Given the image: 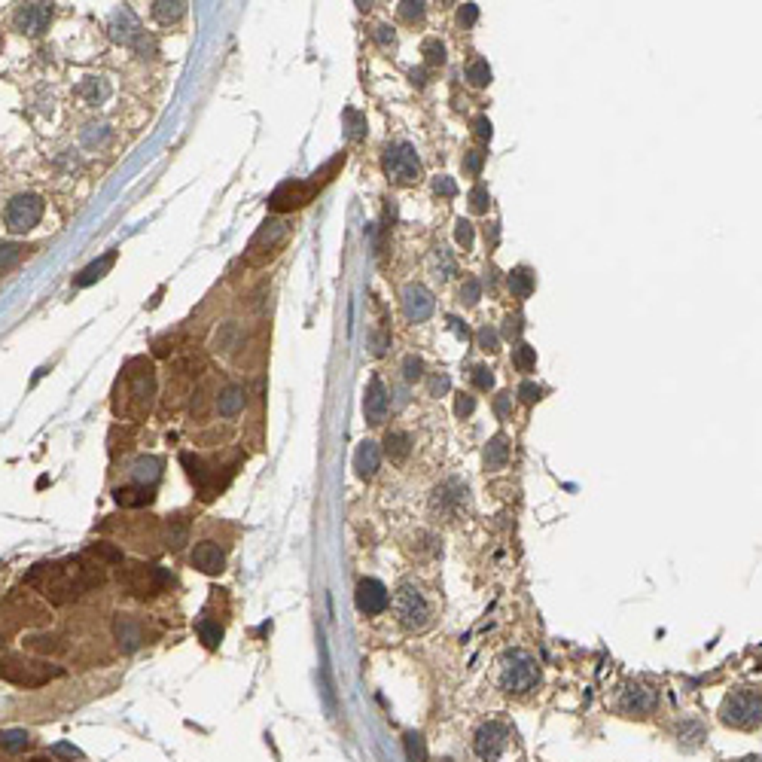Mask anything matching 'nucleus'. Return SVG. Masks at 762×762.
<instances>
[{"instance_id":"473e14b6","label":"nucleus","mask_w":762,"mask_h":762,"mask_svg":"<svg viewBox=\"0 0 762 762\" xmlns=\"http://www.w3.org/2000/svg\"><path fill=\"white\" fill-rule=\"evenodd\" d=\"M196 631H199V638L204 641V646H208V650L220 646V641H223V628H220L217 622H211V619H201V622L196 625Z\"/></svg>"},{"instance_id":"20e7f679","label":"nucleus","mask_w":762,"mask_h":762,"mask_svg":"<svg viewBox=\"0 0 762 762\" xmlns=\"http://www.w3.org/2000/svg\"><path fill=\"white\" fill-rule=\"evenodd\" d=\"M393 616L406 631H424L433 622V610H430L427 598L421 595L418 586L403 583L393 591Z\"/></svg>"},{"instance_id":"7c9ffc66","label":"nucleus","mask_w":762,"mask_h":762,"mask_svg":"<svg viewBox=\"0 0 762 762\" xmlns=\"http://www.w3.org/2000/svg\"><path fill=\"white\" fill-rule=\"evenodd\" d=\"M513 366L518 369V372H531L533 366H537V348H531V345H516V351H513Z\"/></svg>"},{"instance_id":"79ce46f5","label":"nucleus","mask_w":762,"mask_h":762,"mask_svg":"<svg viewBox=\"0 0 762 762\" xmlns=\"http://www.w3.org/2000/svg\"><path fill=\"white\" fill-rule=\"evenodd\" d=\"M488 204H491V196H488V189L479 184V186H473L470 192V211L473 214H485L488 211Z\"/></svg>"},{"instance_id":"052dcab7","label":"nucleus","mask_w":762,"mask_h":762,"mask_svg":"<svg viewBox=\"0 0 762 762\" xmlns=\"http://www.w3.org/2000/svg\"><path fill=\"white\" fill-rule=\"evenodd\" d=\"M448 388H451V381H448V375H436V379H433V381H430V393H433V396H436V393H446Z\"/></svg>"},{"instance_id":"c85d7f7f","label":"nucleus","mask_w":762,"mask_h":762,"mask_svg":"<svg viewBox=\"0 0 762 762\" xmlns=\"http://www.w3.org/2000/svg\"><path fill=\"white\" fill-rule=\"evenodd\" d=\"M79 95H83L89 104H101V101H104L107 95H110V83L107 79H86L83 86H79Z\"/></svg>"},{"instance_id":"680f3d73","label":"nucleus","mask_w":762,"mask_h":762,"mask_svg":"<svg viewBox=\"0 0 762 762\" xmlns=\"http://www.w3.org/2000/svg\"><path fill=\"white\" fill-rule=\"evenodd\" d=\"M448 324H451V329H454V333H458V339H461V342H467V339H470V329L463 326V321H461V317H448Z\"/></svg>"},{"instance_id":"412c9836","label":"nucleus","mask_w":762,"mask_h":762,"mask_svg":"<svg viewBox=\"0 0 762 762\" xmlns=\"http://www.w3.org/2000/svg\"><path fill=\"white\" fill-rule=\"evenodd\" d=\"M116 263V250H110V254H104L101 259H95L92 266H86L83 271H79L76 275V287H89V284H95V281H101L110 271V266Z\"/></svg>"},{"instance_id":"37998d69","label":"nucleus","mask_w":762,"mask_h":762,"mask_svg":"<svg viewBox=\"0 0 762 762\" xmlns=\"http://www.w3.org/2000/svg\"><path fill=\"white\" fill-rule=\"evenodd\" d=\"M0 747L4 750H25L28 747V732H4L0 735Z\"/></svg>"},{"instance_id":"69168bd1","label":"nucleus","mask_w":762,"mask_h":762,"mask_svg":"<svg viewBox=\"0 0 762 762\" xmlns=\"http://www.w3.org/2000/svg\"><path fill=\"white\" fill-rule=\"evenodd\" d=\"M31 762H49V759H43V756H37V759H31Z\"/></svg>"},{"instance_id":"dca6fc26","label":"nucleus","mask_w":762,"mask_h":762,"mask_svg":"<svg viewBox=\"0 0 762 762\" xmlns=\"http://www.w3.org/2000/svg\"><path fill=\"white\" fill-rule=\"evenodd\" d=\"M314 184H284L275 189V196L269 199V208L275 211H290V208H302L311 199Z\"/></svg>"},{"instance_id":"3c124183","label":"nucleus","mask_w":762,"mask_h":762,"mask_svg":"<svg viewBox=\"0 0 762 762\" xmlns=\"http://www.w3.org/2000/svg\"><path fill=\"white\" fill-rule=\"evenodd\" d=\"M497 342H500V336L494 333L491 326H482V329H479V348L485 351V354H494V351H497Z\"/></svg>"},{"instance_id":"a19ab883","label":"nucleus","mask_w":762,"mask_h":762,"mask_svg":"<svg viewBox=\"0 0 762 762\" xmlns=\"http://www.w3.org/2000/svg\"><path fill=\"white\" fill-rule=\"evenodd\" d=\"M403 375H406V381H421V379H424V360L408 354L403 360Z\"/></svg>"},{"instance_id":"864d4df0","label":"nucleus","mask_w":762,"mask_h":762,"mask_svg":"<svg viewBox=\"0 0 762 762\" xmlns=\"http://www.w3.org/2000/svg\"><path fill=\"white\" fill-rule=\"evenodd\" d=\"M518 396L525 403H537V400H543V388L540 384H533V381H521L518 384Z\"/></svg>"},{"instance_id":"4d7b16f0","label":"nucleus","mask_w":762,"mask_h":762,"mask_svg":"<svg viewBox=\"0 0 762 762\" xmlns=\"http://www.w3.org/2000/svg\"><path fill=\"white\" fill-rule=\"evenodd\" d=\"M476 19H479V6H476V4H463L461 6V25H473Z\"/></svg>"},{"instance_id":"a878e982","label":"nucleus","mask_w":762,"mask_h":762,"mask_svg":"<svg viewBox=\"0 0 762 762\" xmlns=\"http://www.w3.org/2000/svg\"><path fill=\"white\" fill-rule=\"evenodd\" d=\"M153 19L159 21V25H171V21H180L186 13V4H180V0H174V4H165V0H156L153 4Z\"/></svg>"},{"instance_id":"5701e85b","label":"nucleus","mask_w":762,"mask_h":762,"mask_svg":"<svg viewBox=\"0 0 762 762\" xmlns=\"http://www.w3.org/2000/svg\"><path fill=\"white\" fill-rule=\"evenodd\" d=\"M116 503L119 506H129V509H138V506H146L153 500L150 488L146 485H125V488H116Z\"/></svg>"},{"instance_id":"c9c22d12","label":"nucleus","mask_w":762,"mask_h":762,"mask_svg":"<svg viewBox=\"0 0 762 762\" xmlns=\"http://www.w3.org/2000/svg\"><path fill=\"white\" fill-rule=\"evenodd\" d=\"M345 122H348V138L360 141L366 134V116H360L357 110H345Z\"/></svg>"},{"instance_id":"f257e3e1","label":"nucleus","mask_w":762,"mask_h":762,"mask_svg":"<svg viewBox=\"0 0 762 762\" xmlns=\"http://www.w3.org/2000/svg\"><path fill=\"white\" fill-rule=\"evenodd\" d=\"M28 583L37 586L55 604H64V601H74L83 591L101 586L104 576H101L98 564H86L83 558H76L64 564H37L28 573Z\"/></svg>"},{"instance_id":"13d9d810","label":"nucleus","mask_w":762,"mask_h":762,"mask_svg":"<svg viewBox=\"0 0 762 762\" xmlns=\"http://www.w3.org/2000/svg\"><path fill=\"white\" fill-rule=\"evenodd\" d=\"M375 40H379V43H381V46H393V43H396V37H393V31H391L388 25H379V28H375Z\"/></svg>"},{"instance_id":"393cba45","label":"nucleus","mask_w":762,"mask_h":762,"mask_svg":"<svg viewBox=\"0 0 762 762\" xmlns=\"http://www.w3.org/2000/svg\"><path fill=\"white\" fill-rule=\"evenodd\" d=\"M506 284H509V290H513L516 299H531V293H533V275H531V269H525V266L513 269V271H509V278H506Z\"/></svg>"},{"instance_id":"bb28decb","label":"nucleus","mask_w":762,"mask_h":762,"mask_svg":"<svg viewBox=\"0 0 762 762\" xmlns=\"http://www.w3.org/2000/svg\"><path fill=\"white\" fill-rule=\"evenodd\" d=\"M131 473H134V479H138L141 485H153L159 476H162V461L159 458H138L134 461V467H131Z\"/></svg>"},{"instance_id":"0eeeda50","label":"nucleus","mask_w":762,"mask_h":762,"mask_svg":"<svg viewBox=\"0 0 762 762\" xmlns=\"http://www.w3.org/2000/svg\"><path fill=\"white\" fill-rule=\"evenodd\" d=\"M381 165H384V174L400 186L415 184L421 177V162H418V153H415L412 144H391L388 150H384Z\"/></svg>"},{"instance_id":"c03bdc74","label":"nucleus","mask_w":762,"mask_h":762,"mask_svg":"<svg viewBox=\"0 0 762 762\" xmlns=\"http://www.w3.org/2000/svg\"><path fill=\"white\" fill-rule=\"evenodd\" d=\"M479 296H482V284L476 281V278H467L461 284V299L467 302V305H476L479 302Z\"/></svg>"},{"instance_id":"a211bd4d","label":"nucleus","mask_w":762,"mask_h":762,"mask_svg":"<svg viewBox=\"0 0 762 762\" xmlns=\"http://www.w3.org/2000/svg\"><path fill=\"white\" fill-rule=\"evenodd\" d=\"M192 567H199L201 573H208V576H214V573H223V567H226V555H223V549L220 546H214V543H199L196 549H192Z\"/></svg>"},{"instance_id":"0e129e2a","label":"nucleus","mask_w":762,"mask_h":762,"mask_svg":"<svg viewBox=\"0 0 762 762\" xmlns=\"http://www.w3.org/2000/svg\"><path fill=\"white\" fill-rule=\"evenodd\" d=\"M741 762H759V756H747V759H741Z\"/></svg>"},{"instance_id":"6ab92c4d","label":"nucleus","mask_w":762,"mask_h":762,"mask_svg":"<svg viewBox=\"0 0 762 762\" xmlns=\"http://www.w3.org/2000/svg\"><path fill=\"white\" fill-rule=\"evenodd\" d=\"M379 463H381V451H379V446H375V442H360V448H357V454H354V470H357V476L360 479H372L375 476V470H379Z\"/></svg>"},{"instance_id":"e2e57ef3","label":"nucleus","mask_w":762,"mask_h":762,"mask_svg":"<svg viewBox=\"0 0 762 762\" xmlns=\"http://www.w3.org/2000/svg\"><path fill=\"white\" fill-rule=\"evenodd\" d=\"M485 238H488V241H491V244H497V238H500L497 223H491V226H488V229H485Z\"/></svg>"},{"instance_id":"8fccbe9b","label":"nucleus","mask_w":762,"mask_h":762,"mask_svg":"<svg viewBox=\"0 0 762 762\" xmlns=\"http://www.w3.org/2000/svg\"><path fill=\"white\" fill-rule=\"evenodd\" d=\"M436 269H439V275L442 278H451L454 275V259L446 247H436Z\"/></svg>"},{"instance_id":"ea45409f","label":"nucleus","mask_w":762,"mask_h":762,"mask_svg":"<svg viewBox=\"0 0 762 762\" xmlns=\"http://www.w3.org/2000/svg\"><path fill=\"white\" fill-rule=\"evenodd\" d=\"M473 238H476V232H473V223L461 217L458 223H454V241H458L463 250H470V247H473Z\"/></svg>"},{"instance_id":"9b49d317","label":"nucleus","mask_w":762,"mask_h":762,"mask_svg":"<svg viewBox=\"0 0 762 762\" xmlns=\"http://www.w3.org/2000/svg\"><path fill=\"white\" fill-rule=\"evenodd\" d=\"M354 601H357V610L360 613H366V616H379V613L388 610L391 595H388V588H384L381 579L366 576V579H360Z\"/></svg>"},{"instance_id":"603ef678","label":"nucleus","mask_w":762,"mask_h":762,"mask_svg":"<svg viewBox=\"0 0 762 762\" xmlns=\"http://www.w3.org/2000/svg\"><path fill=\"white\" fill-rule=\"evenodd\" d=\"M476 412V396L470 393H458V400H454V415L458 418H467Z\"/></svg>"},{"instance_id":"4c0bfd02","label":"nucleus","mask_w":762,"mask_h":762,"mask_svg":"<svg viewBox=\"0 0 762 762\" xmlns=\"http://www.w3.org/2000/svg\"><path fill=\"white\" fill-rule=\"evenodd\" d=\"M21 250L25 247H19L13 241H6V244H0V271H6V269H13L19 259H21Z\"/></svg>"},{"instance_id":"f3484780","label":"nucleus","mask_w":762,"mask_h":762,"mask_svg":"<svg viewBox=\"0 0 762 762\" xmlns=\"http://www.w3.org/2000/svg\"><path fill=\"white\" fill-rule=\"evenodd\" d=\"M363 412H366V421L369 424L379 427L384 418H388V391H384V384L379 375H372L369 379V388H366V400H363Z\"/></svg>"},{"instance_id":"09e8293b","label":"nucleus","mask_w":762,"mask_h":762,"mask_svg":"<svg viewBox=\"0 0 762 762\" xmlns=\"http://www.w3.org/2000/svg\"><path fill=\"white\" fill-rule=\"evenodd\" d=\"M473 384H476V391H491L494 388V375L488 366H476L473 369Z\"/></svg>"},{"instance_id":"4468645a","label":"nucleus","mask_w":762,"mask_h":762,"mask_svg":"<svg viewBox=\"0 0 762 762\" xmlns=\"http://www.w3.org/2000/svg\"><path fill=\"white\" fill-rule=\"evenodd\" d=\"M433 309H436L433 293H430L424 284H408V287L403 290V311H406V317L412 324L427 321V317L433 314Z\"/></svg>"},{"instance_id":"e433bc0d","label":"nucleus","mask_w":762,"mask_h":762,"mask_svg":"<svg viewBox=\"0 0 762 762\" xmlns=\"http://www.w3.org/2000/svg\"><path fill=\"white\" fill-rule=\"evenodd\" d=\"M421 52H424V59H427V64L430 67H436V64H442L446 61V46H442L439 40H424V46H421Z\"/></svg>"},{"instance_id":"423d86ee","label":"nucleus","mask_w":762,"mask_h":762,"mask_svg":"<svg viewBox=\"0 0 762 762\" xmlns=\"http://www.w3.org/2000/svg\"><path fill=\"white\" fill-rule=\"evenodd\" d=\"M119 579H125V586H129L131 595L138 598H153L159 591H165L168 586L174 583V576L165 571V567L159 564H134L125 571V576L119 573Z\"/></svg>"},{"instance_id":"2f4dec72","label":"nucleus","mask_w":762,"mask_h":762,"mask_svg":"<svg viewBox=\"0 0 762 762\" xmlns=\"http://www.w3.org/2000/svg\"><path fill=\"white\" fill-rule=\"evenodd\" d=\"M186 533H189V528H186V521H184V518H171V521H168V528H165V543H168V549H180V546L186 543Z\"/></svg>"},{"instance_id":"2eb2a0df","label":"nucleus","mask_w":762,"mask_h":762,"mask_svg":"<svg viewBox=\"0 0 762 762\" xmlns=\"http://www.w3.org/2000/svg\"><path fill=\"white\" fill-rule=\"evenodd\" d=\"M110 37L116 43H122V46H144V31L129 9H119V13L110 19Z\"/></svg>"},{"instance_id":"1a4fd4ad","label":"nucleus","mask_w":762,"mask_h":762,"mask_svg":"<svg viewBox=\"0 0 762 762\" xmlns=\"http://www.w3.org/2000/svg\"><path fill=\"white\" fill-rule=\"evenodd\" d=\"M509 738H513V732H509V726L503 723H485L479 732H476L473 738V750H476V756H479L482 762H500L506 753V747H509Z\"/></svg>"},{"instance_id":"49530a36","label":"nucleus","mask_w":762,"mask_h":762,"mask_svg":"<svg viewBox=\"0 0 762 762\" xmlns=\"http://www.w3.org/2000/svg\"><path fill=\"white\" fill-rule=\"evenodd\" d=\"M521 329H525V321H521V314H509L506 321H503V339L516 342V339L521 336Z\"/></svg>"},{"instance_id":"b1692460","label":"nucleus","mask_w":762,"mask_h":762,"mask_svg":"<svg viewBox=\"0 0 762 762\" xmlns=\"http://www.w3.org/2000/svg\"><path fill=\"white\" fill-rule=\"evenodd\" d=\"M384 451H388V458L403 463L408 458V451H412V439L403 430H388V436H384Z\"/></svg>"},{"instance_id":"4be33fe9","label":"nucleus","mask_w":762,"mask_h":762,"mask_svg":"<svg viewBox=\"0 0 762 762\" xmlns=\"http://www.w3.org/2000/svg\"><path fill=\"white\" fill-rule=\"evenodd\" d=\"M217 408H220L223 418H235L244 408V388H238V384L223 388L220 396H217Z\"/></svg>"},{"instance_id":"de8ad7c7","label":"nucleus","mask_w":762,"mask_h":762,"mask_svg":"<svg viewBox=\"0 0 762 762\" xmlns=\"http://www.w3.org/2000/svg\"><path fill=\"white\" fill-rule=\"evenodd\" d=\"M482 162H485V153H479V150L463 153V171H467V174L479 177V171H482Z\"/></svg>"},{"instance_id":"a18cd8bd","label":"nucleus","mask_w":762,"mask_h":762,"mask_svg":"<svg viewBox=\"0 0 762 762\" xmlns=\"http://www.w3.org/2000/svg\"><path fill=\"white\" fill-rule=\"evenodd\" d=\"M433 192H436V196H442V199H454V196H458V184H454L448 174H439L433 180Z\"/></svg>"},{"instance_id":"bf43d9fd","label":"nucleus","mask_w":762,"mask_h":762,"mask_svg":"<svg viewBox=\"0 0 762 762\" xmlns=\"http://www.w3.org/2000/svg\"><path fill=\"white\" fill-rule=\"evenodd\" d=\"M52 753H55V756H71V759H83V753H79V750H76L74 744H55V747H52Z\"/></svg>"},{"instance_id":"f03ea898","label":"nucleus","mask_w":762,"mask_h":762,"mask_svg":"<svg viewBox=\"0 0 762 762\" xmlns=\"http://www.w3.org/2000/svg\"><path fill=\"white\" fill-rule=\"evenodd\" d=\"M64 677V671L59 665L40 662V658H25V656H4L0 658V680L21 689H37L46 686L49 680Z\"/></svg>"},{"instance_id":"aec40b11","label":"nucleus","mask_w":762,"mask_h":762,"mask_svg":"<svg viewBox=\"0 0 762 762\" xmlns=\"http://www.w3.org/2000/svg\"><path fill=\"white\" fill-rule=\"evenodd\" d=\"M482 461H485V470H491V473L503 470L509 463V439L506 436H491L488 439V446H485Z\"/></svg>"},{"instance_id":"7ed1b4c3","label":"nucleus","mask_w":762,"mask_h":762,"mask_svg":"<svg viewBox=\"0 0 762 762\" xmlns=\"http://www.w3.org/2000/svg\"><path fill=\"white\" fill-rule=\"evenodd\" d=\"M500 686L506 692H516V696H525V692L537 689L540 683V665L537 658L525 650H509L500 658Z\"/></svg>"},{"instance_id":"c756f323","label":"nucleus","mask_w":762,"mask_h":762,"mask_svg":"<svg viewBox=\"0 0 762 762\" xmlns=\"http://www.w3.org/2000/svg\"><path fill=\"white\" fill-rule=\"evenodd\" d=\"M116 638H119V643L125 641V650H134V646H138L144 638H141V628L138 625H134L131 619H116Z\"/></svg>"},{"instance_id":"5fc2aeb1","label":"nucleus","mask_w":762,"mask_h":762,"mask_svg":"<svg viewBox=\"0 0 762 762\" xmlns=\"http://www.w3.org/2000/svg\"><path fill=\"white\" fill-rule=\"evenodd\" d=\"M494 412H497V418H509V412H513V393H497L494 396Z\"/></svg>"},{"instance_id":"6e6d98bb","label":"nucleus","mask_w":762,"mask_h":762,"mask_svg":"<svg viewBox=\"0 0 762 762\" xmlns=\"http://www.w3.org/2000/svg\"><path fill=\"white\" fill-rule=\"evenodd\" d=\"M473 131H476V138L491 141V134H494V129H491V119H488V116H476V119H473Z\"/></svg>"},{"instance_id":"72a5a7b5","label":"nucleus","mask_w":762,"mask_h":762,"mask_svg":"<svg viewBox=\"0 0 762 762\" xmlns=\"http://www.w3.org/2000/svg\"><path fill=\"white\" fill-rule=\"evenodd\" d=\"M467 79H470V86H476V89H482V86L491 83V67H488V61H485V59L470 61V67H467Z\"/></svg>"},{"instance_id":"58836bf2","label":"nucleus","mask_w":762,"mask_h":762,"mask_svg":"<svg viewBox=\"0 0 762 762\" xmlns=\"http://www.w3.org/2000/svg\"><path fill=\"white\" fill-rule=\"evenodd\" d=\"M396 13H400L403 21H408V25H412V21H421V19H424V4H421V0H403Z\"/></svg>"},{"instance_id":"cd10ccee","label":"nucleus","mask_w":762,"mask_h":762,"mask_svg":"<svg viewBox=\"0 0 762 762\" xmlns=\"http://www.w3.org/2000/svg\"><path fill=\"white\" fill-rule=\"evenodd\" d=\"M86 558H95L98 567L101 564H122V549L113 543H92L86 549Z\"/></svg>"},{"instance_id":"f704fd0d","label":"nucleus","mask_w":762,"mask_h":762,"mask_svg":"<svg viewBox=\"0 0 762 762\" xmlns=\"http://www.w3.org/2000/svg\"><path fill=\"white\" fill-rule=\"evenodd\" d=\"M403 744H406V756L412 759V762H427V744H424V738H421V735L408 732L403 738Z\"/></svg>"},{"instance_id":"ddd939ff","label":"nucleus","mask_w":762,"mask_h":762,"mask_svg":"<svg viewBox=\"0 0 762 762\" xmlns=\"http://www.w3.org/2000/svg\"><path fill=\"white\" fill-rule=\"evenodd\" d=\"M16 28L21 34H28V37H37V34H43L49 28V21H52V6L49 4H21L16 9Z\"/></svg>"},{"instance_id":"f8f14e48","label":"nucleus","mask_w":762,"mask_h":762,"mask_svg":"<svg viewBox=\"0 0 762 762\" xmlns=\"http://www.w3.org/2000/svg\"><path fill=\"white\" fill-rule=\"evenodd\" d=\"M619 711L622 713H631V716H646L656 704H658V696L650 689V686H643V683H628L622 692H619Z\"/></svg>"},{"instance_id":"9d476101","label":"nucleus","mask_w":762,"mask_h":762,"mask_svg":"<svg viewBox=\"0 0 762 762\" xmlns=\"http://www.w3.org/2000/svg\"><path fill=\"white\" fill-rule=\"evenodd\" d=\"M40 217H43V199L34 196V192H21L6 208V229L16 235L31 232L40 223Z\"/></svg>"},{"instance_id":"39448f33","label":"nucleus","mask_w":762,"mask_h":762,"mask_svg":"<svg viewBox=\"0 0 762 762\" xmlns=\"http://www.w3.org/2000/svg\"><path fill=\"white\" fill-rule=\"evenodd\" d=\"M759 713H762V698L759 689H738L729 692L720 708V716L726 726H735V729H756L759 726Z\"/></svg>"},{"instance_id":"6e6552de","label":"nucleus","mask_w":762,"mask_h":762,"mask_svg":"<svg viewBox=\"0 0 762 762\" xmlns=\"http://www.w3.org/2000/svg\"><path fill=\"white\" fill-rule=\"evenodd\" d=\"M470 506V488L463 485L461 479H446L433 494H430V509H433V516L439 518H461L463 509Z\"/></svg>"}]
</instances>
